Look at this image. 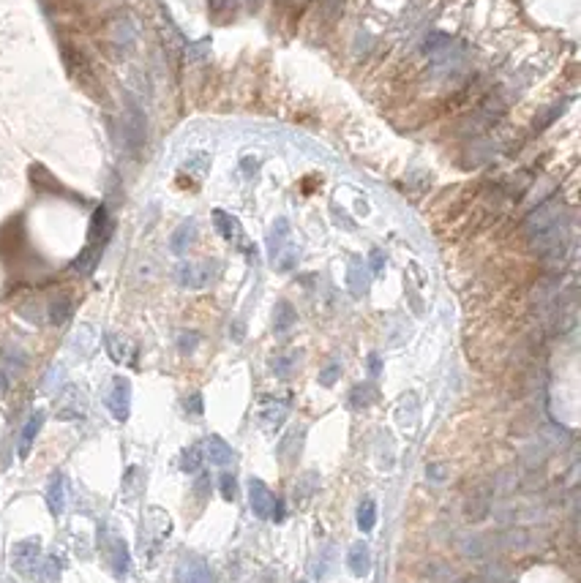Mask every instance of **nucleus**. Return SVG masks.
<instances>
[{
  "label": "nucleus",
  "mask_w": 581,
  "mask_h": 583,
  "mask_svg": "<svg viewBox=\"0 0 581 583\" xmlns=\"http://www.w3.org/2000/svg\"><path fill=\"white\" fill-rule=\"evenodd\" d=\"M109 234H112V221H109V210L107 207H98L91 218V227H88V246L82 248V254L74 259V270L82 273V275H91L96 270L98 259L109 243Z\"/></svg>",
  "instance_id": "1"
},
{
  "label": "nucleus",
  "mask_w": 581,
  "mask_h": 583,
  "mask_svg": "<svg viewBox=\"0 0 581 583\" xmlns=\"http://www.w3.org/2000/svg\"><path fill=\"white\" fill-rule=\"evenodd\" d=\"M216 262H180L178 264V270H175V278H178V284L180 287H186V289H202V287H208L210 281H213V275H216Z\"/></svg>",
  "instance_id": "2"
},
{
  "label": "nucleus",
  "mask_w": 581,
  "mask_h": 583,
  "mask_svg": "<svg viewBox=\"0 0 581 583\" xmlns=\"http://www.w3.org/2000/svg\"><path fill=\"white\" fill-rule=\"evenodd\" d=\"M169 532H172L169 516L164 513L162 507H150L148 516H145V523H142V545L150 540V553H156L159 545L169 537Z\"/></svg>",
  "instance_id": "3"
},
{
  "label": "nucleus",
  "mask_w": 581,
  "mask_h": 583,
  "mask_svg": "<svg viewBox=\"0 0 581 583\" xmlns=\"http://www.w3.org/2000/svg\"><path fill=\"white\" fill-rule=\"evenodd\" d=\"M175 583H216V578L202 556L186 553V556H180V561L175 567Z\"/></svg>",
  "instance_id": "4"
},
{
  "label": "nucleus",
  "mask_w": 581,
  "mask_h": 583,
  "mask_svg": "<svg viewBox=\"0 0 581 583\" xmlns=\"http://www.w3.org/2000/svg\"><path fill=\"white\" fill-rule=\"evenodd\" d=\"M107 409L118 422H126L131 415V382L126 376H115L107 392Z\"/></svg>",
  "instance_id": "5"
},
{
  "label": "nucleus",
  "mask_w": 581,
  "mask_h": 583,
  "mask_svg": "<svg viewBox=\"0 0 581 583\" xmlns=\"http://www.w3.org/2000/svg\"><path fill=\"white\" fill-rule=\"evenodd\" d=\"M41 561V543L38 540H20L11 548V567L20 575H33Z\"/></svg>",
  "instance_id": "6"
},
{
  "label": "nucleus",
  "mask_w": 581,
  "mask_h": 583,
  "mask_svg": "<svg viewBox=\"0 0 581 583\" xmlns=\"http://www.w3.org/2000/svg\"><path fill=\"white\" fill-rule=\"evenodd\" d=\"M85 412H88V395L77 385L63 388L61 398H58V412H55L58 420H79V417H85Z\"/></svg>",
  "instance_id": "7"
},
{
  "label": "nucleus",
  "mask_w": 581,
  "mask_h": 583,
  "mask_svg": "<svg viewBox=\"0 0 581 583\" xmlns=\"http://www.w3.org/2000/svg\"><path fill=\"white\" fill-rule=\"evenodd\" d=\"M123 139L129 150H139L145 145V115L137 104H129L126 109V123H123Z\"/></svg>",
  "instance_id": "8"
},
{
  "label": "nucleus",
  "mask_w": 581,
  "mask_h": 583,
  "mask_svg": "<svg viewBox=\"0 0 581 583\" xmlns=\"http://www.w3.org/2000/svg\"><path fill=\"white\" fill-rule=\"evenodd\" d=\"M104 346H107V355L112 357V362H118V365H134L137 362V346L118 333H109L104 338Z\"/></svg>",
  "instance_id": "9"
},
{
  "label": "nucleus",
  "mask_w": 581,
  "mask_h": 583,
  "mask_svg": "<svg viewBox=\"0 0 581 583\" xmlns=\"http://www.w3.org/2000/svg\"><path fill=\"white\" fill-rule=\"evenodd\" d=\"M273 493L262 480H249V504L254 510L257 518H270V507H273Z\"/></svg>",
  "instance_id": "10"
},
{
  "label": "nucleus",
  "mask_w": 581,
  "mask_h": 583,
  "mask_svg": "<svg viewBox=\"0 0 581 583\" xmlns=\"http://www.w3.org/2000/svg\"><path fill=\"white\" fill-rule=\"evenodd\" d=\"M107 559H109V567L115 573V578H126L129 575V567H131V553L129 545L121 540V537H112L109 540V548H107Z\"/></svg>",
  "instance_id": "11"
},
{
  "label": "nucleus",
  "mask_w": 581,
  "mask_h": 583,
  "mask_svg": "<svg viewBox=\"0 0 581 583\" xmlns=\"http://www.w3.org/2000/svg\"><path fill=\"white\" fill-rule=\"evenodd\" d=\"M213 227H216V232L224 237L226 243H240V240H243V227H240V221H238L235 216H229L226 210H222V207L213 210Z\"/></svg>",
  "instance_id": "12"
},
{
  "label": "nucleus",
  "mask_w": 581,
  "mask_h": 583,
  "mask_svg": "<svg viewBox=\"0 0 581 583\" xmlns=\"http://www.w3.org/2000/svg\"><path fill=\"white\" fill-rule=\"evenodd\" d=\"M347 567H350V573L357 575V578H366L371 573V551H369V545L363 540L353 543V548L347 553Z\"/></svg>",
  "instance_id": "13"
},
{
  "label": "nucleus",
  "mask_w": 581,
  "mask_h": 583,
  "mask_svg": "<svg viewBox=\"0 0 581 583\" xmlns=\"http://www.w3.org/2000/svg\"><path fill=\"white\" fill-rule=\"evenodd\" d=\"M47 507H49V513L58 518V516H63L65 510V477L58 472V474H52L49 477V483H47Z\"/></svg>",
  "instance_id": "14"
},
{
  "label": "nucleus",
  "mask_w": 581,
  "mask_h": 583,
  "mask_svg": "<svg viewBox=\"0 0 581 583\" xmlns=\"http://www.w3.org/2000/svg\"><path fill=\"white\" fill-rule=\"evenodd\" d=\"M194 240H196V221H183L180 227L172 232V237H169V248H172V254H178V257H183V254H189V248L194 246Z\"/></svg>",
  "instance_id": "15"
},
{
  "label": "nucleus",
  "mask_w": 581,
  "mask_h": 583,
  "mask_svg": "<svg viewBox=\"0 0 581 583\" xmlns=\"http://www.w3.org/2000/svg\"><path fill=\"white\" fill-rule=\"evenodd\" d=\"M41 425H44V412H33L31 417H28V422L22 425L20 445H17V453H20L22 461L31 455V447H33V442H36V436H38V431H41Z\"/></svg>",
  "instance_id": "16"
},
{
  "label": "nucleus",
  "mask_w": 581,
  "mask_h": 583,
  "mask_svg": "<svg viewBox=\"0 0 581 583\" xmlns=\"http://www.w3.org/2000/svg\"><path fill=\"white\" fill-rule=\"evenodd\" d=\"M202 455H205L210 463H216V466H226L235 453H232V447L226 445L222 436H208V439L202 442Z\"/></svg>",
  "instance_id": "17"
},
{
  "label": "nucleus",
  "mask_w": 581,
  "mask_h": 583,
  "mask_svg": "<svg viewBox=\"0 0 581 583\" xmlns=\"http://www.w3.org/2000/svg\"><path fill=\"white\" fill-rule=\"evenodd\" d=\"M284 246H290V221H287V218H276V224H273L270 232H268V254H270V259H273Z\"/></svg>",
  "instance_id": "18"
},
{
  "label": "nucleus",
  "mask_w": 581,
  "mask_h": 583,
  "mask_svg": "<svg viewBox=\"0 0 581 583\" xmlns=\"http://www.w3.org/2000/svg\"><path fill=\"white\" fill-rule=\"evenodd\" d=\"M295 322H297V311L292 308V303L279 300L276 308H273V330L279 335H284V333H290L292 327H295Z\"/></svg>",
  "instance_id": "19"
},
{
  "label": "nucleus",
  "mask_w": 581,
  "mask_h": 583,
  "mask_svg": "<svg viewBox=\"0 0 581 583\" xmlns=\"http://www.w3.org/2000/svg\"><path fill=\"white\" fill-rule=\"evenodd\" d=\"M287 412H290V404L287 401H270L259 409V422L268 425V428H279L281 422L287 420Z\"/></svg>",
  "instance_id": "20"
},
{
  "label": "nucleus",
  "mask_w": 581,
  "mask_h": 583,
  "mask_svg": "<svg viewBox=\"0 0 581 583\" xmlns=\"http://www.w3.org/2000/svg\"><path fill=\"white\" fill-rule=\"evenodd\" d=\"M347 287L353 292V297H363L366 289H369V273H366V267H363L360 259H353L350 267H347Z\"/></svg>",
  "instance_id": "21"
},
{
  "label": "nucleus",
  "mask_w": 581,
  "mask_h": 583,
  "mask_svg": "<svg viewBox=\"0 0 581 583\" xmlns=\"http://www.w3.org/2000/svg\"><path fill=\"white\" fill-rule=\"evenodd\" d=\"M71 314H74V303H71V297H68V294H58V297L49 303L47 319H49V324L61 327V324H65L68 319H71Z\"/></svg>",
  "instance_id": "22"
},
{
  "label": "nucleus",
  "mask_w": 581,
  "mask_h": 583,
  "mask_svg": "<svg viewBox=\"0 0 581 583\" xmlns=\"http://www.w3.org/2000/svg\"><path fill=\"white\" fill-rule=\"evenodd\" d=\"M303 436H306L303 425H300V428H295V431H290V433L284 436V442L279 445V458H281L284 463H290V461H295V458L300 455V445H303Z\"/></svg>",
  "instance_id": "23"
},
{
  "label": "nucleus",
  "mask_w": 581,
  "mask_h": 583,
  "mask_svg": "<svg viewBox=\"0 0 581 583\" xmlns=\"http://www.w3.org/2000/svg\"><path fill=\"white\" fill-rule=\"evenodd\" d=\"M61 570H63L61 556L49 553V556H41V561H38V567H36V573H33V575H38V581L52 583V581H58V578H61Z\"/></svg>",
  "instance_id": "24"
},
{
  "label": "nucleus",
  "mask_w": 581,
  "mask_h": 583,
  "mask_svg": "<svg viewBox=\"0 0 581 583\" xmlns=\"http://www.w3.org/2000/svg\"><path fill=\"white\" fill-rule=\"evenodd\" d=\"M208 169H210V156H208L205 150H196V153H192V156L183 161V172H189L194 177H205Z\"/></svg>",
  "instance_id": "25"
},
{
  "label": "nucleus",
  "mask_w": 581,
  "mask_h": 583,
  "mask_svg": "<svg viewBox=\"0 0 581 583\" xmlns=\"http://www.w3.org/2000/svg\"><path fill=\"white\" fill-rule=\"evenodd\" d=\"M374 523H377V504H374V499H363L357 507V529L371 532Z\"/></svg>",
  "instance_id": "26"
},
{
  "label": "nucleus",
  "mask_w": 581,
  "mask_h": 583,
  "mask_svg": "<svg viewBox=\"0 0 581 583\" xmlns=\"http://www.w3.org/2000/svg\"><path fill=\"white\" fill-rule=\"evenodd\" d=\"M297 259H300V248H295V246H284V248H281V251H279V254H276V257H273V267H276V270H279V273H290L292 267H295V264H297Z\"/></svg>",
  "instance_id": "27"
},
{
  "label": "nucleus",
  "mask_w": 581,
  "mask_h": 583,
  "mask_svg": "<svg viewBox=\"0 0 581 583\" xmlns=\"http://www.w3.org/2000/svg\"><path fill=\"white\" fill-rule=\"evenodd\" d=\"M202 445H192V447H186L183 453H180V472H186V474H194V472H199V466H202Z\"/></svg>",
  "instance_id": "28"
},
{
  "label": "nucleus",
  "mask_w": 581,
  "mask_h": 583,
  "mask_svg": "<svg viewBox=\"0 0 581 583\" xmlns=\"http://www.w3.org/2000/svg\"><path fill=\"white\" fill-rule=\"evenodd\" d=\"M295 365H297V352H284V355H276L273 360H270V368H273V374L276 376H281V379H287L292 371H295Z\"/></svg>",
  "instance_id": "29"
},
{
  "label": "nucleus",
  "mask_w": 581,
  "mask_h": 583,
  "mask_svg": "<svg viewBox=\"0 0 581 583\" xmlns=\"http://www.w3.org/2000/svg\"><path fill=\"white\" fill-rule=\"evenodd\" d=\"M374 398H377V390L371 385H355L353 392H350V406L353 409H366V406H371Z\"/></svg>",
  "instance_id": "30"
},
{
  "label": "nucleus",
  "mask_w": 581,
  "mask_h": 583,
  "mask_svg": "<svg viewBox=\"0 0 581 583\" xmlns=\"http://www.w3.org/2000/svg\"><path fill=\"white\" fill-rule=\"evenodd\" d=\"M317 488H320V477H317V472H306V474H300V480L295 483V499L306 502V499H309Z\"/></svg>",
  "instance_id": "31"
},
{
  "label": "nucleus",
  "mask_w": 581,
  "mask_h": 583,
  "mask_svg": "<svg viewBox=\"0 0 581 583\" xmlns=\"http://www.w3.org/2000/svg\"><path fill=\"white\" fill-rule=\"evenodd\" d=\"M142 486H145L142 469H139V466H131L129 472H126V477H123V490H126V496H137V490Z\"/></svg>",
  "instance_id": "32"
},
{
  "label": "nucleus",
  "mask_w": 581,
  "mask_h": 583,
  "mask_svg": "<svg viewBox=\"0 0 581 583\" xmlns=\"http://www.w3.org/2000/svg\"><path fill=\"white\" fill-rule=\"evenodd\" d=\"M339 376H341V362H327L323 371H320V385L323 388H333L336 382H339Z\"/></svg>",
  "instance_id": "33"
},
{
  "label": "nucleus",
  "mask_w": 581,
  "mask_h": 583,
  "mask_svg": "<svg viewBox=\"0 0 581 583\" xmlns=\"http://www.w3.org/2000/svg\"><path fill=\"white\" fill-rule=\"evenodd\" d=\"M196 344H199V333H194V330H186V333H180V335H178V349H180L183 355L194 352V349H196Z\"/></svg>",
  "instance_id": "34"
},
{
  "label": "nucleus",
  "mask_w": 581,
  "mask_h": 583,
  "mask_svg": "<svg viewBox=\"0 0 581 583\" xmlns=\"http://www.w3.org/2000/svg\"><path fill=\"white\" fill-rule=\"evenodd\" d=\"M219 488H222V496H224L226 502H232V499L238 496V483H235V477H232V474H222Z\"/></svg>",
  "instance_id": "35"
},
{
  "label": "nucleus",
  "mask_w": 581,
  "mask_h": 583,
  "mask_svg": "<svg viewBox=\"0 0 581 583\" xmlns=\"http://www.w3.org/2000/svg\"><path fill=\"white\" fill-rule=\"evenodd\" d=\"M369 262H371V273H374V275H380V273L385 270V254H382L380 248H374V251L369 254Z\"/></svg>",
  "instance_id": "36"
},
{
  "label": "nucleus",
  "mask_w": 581,
  "mask_h": 583,
  "mask_svg": "<svg viewBox=\"0 0 581 583\" xmlns=\"http://www.w3.org/2000/svg\"><path fill=\"white\" fill-rule=\"evenodd\" d=\"M186 412L194 415V417L202 415V395H199V392H192V395L186 398Z\"/></svg>",
  "instance_id": "37"
},
{
  "label": "nucleus",
  "mask_w": 581,
  "mask_h": 583,
  "mask_svg": "<svg viewBox=\"0 0 581 583\" xmlns=\"http://www.w3.org/2000/svg\"><path fill=\"white\" fill-rule=\"evenodd\" d=\"M330 556H333V548H325L323 564L317 561V578H325V575H327V564H330Z\"/></svg>",
  "instance_id": "38"
},
{
  "label": "nucleus",
  "mask_w": 581,
  "mask_h": 583,
  "mask_svg": "<svg viewBox=\"0 0 581 583\" xmlns=\"http://www.w3.org/2000/svg\"><path fill=\"white\" fill-rule=\"evenodd\" d=\"M270 518L276 520V523H281V520H284V502H281V499H276V502H273V507H270Z\"/></svg>",
  "instance_id": "39"
},
{
  "label": "nucleus",
  "mask_w": 581,
  "mask_h": 583,
  "mask_svg": "<svg viewBox=\"0 0 581 583\" xmlns=\"http://www.w3.org/2000/svg\"><path fill=\"white\" fill-rule=\"evenodd\" d=\"M380 371H382L380 355H369V374H371V376H380Z\"/></svg>",
  "instance_id": "40"
},
{
  "label": "nucleus",
  "mask_w": 581,
  "mask_h": 583,
  "mask_svg": "<svg viewBox=\"0 0 581 583\" xmlns=\"http://www.w3.org/2000/svg\"><path fill=\"white\" fill-rule=\"evenodd\" d=\"M229 335H232V341H235V344H240V341H243V324L240 322L232 324V327H229Z\"/></svg>",
  "instance_id": "41"
},
{
  "label": "nucleus",
  "mask_w": 581,
  "mask_h": 583,
  "mask_svg": "<svg viewBox=\"0 0 581 583\" xmlns=\"http://www.w3.org/2000/svg\"><path fill=\"white\" fill-rule=\"evenodd\" d=\"M208 486H210V477H208V474H199V480H196V493H199V496H205Z\"/></svg>",
  "instance_id": "42"
},
{
  "label": "nucleus",
  "mask_w": 581,
  "mask_h": 583,
  "mask_svg": "<svg viewBox=\"0 0 581 583\" xmlns=\"http://www.w3.org/2000/svg\"><path fill=\"white\" fill-rule=\"evenodd\" d=\"M8 390V374L0 368V392H6Z\"/></svg>",
  "instance_id": "43"
},
{
  "label": "nucleus",
  "mask_w": 581,
  "mask_h": 583,
  "mask_svg": "<svg viewBox=\"0 0 581 583\" xmlns=\"http://www.w3.org/2000/svg\"><path fill=\"white\" fill-rule=\"evenodd\" d=\"M431 477L434 480H442V466H431Z\"/></svg>",
  "instance_id": "44"
},
{
  "label": "nucleus",
  "mask_w": 581,
  "mask_h": 583,
  "mask_svg": "<svg viewBox=\"0 0 581 583\" xmlns=\"http://www.w3.org/2000/svg\"><path fill=\"white\" fill-rule=\"evenodd\" d=\"M456 583H483L481 578H461V581H456Z\"/></svg>",
  "instance_id": "45"
},
{
  "label": "nucleus",
  "mask_w": 581,
  "mask_h": 583,
  "mask_svg": "<svg viewBox=\"0 0 581 583\" xmlns=\"http://www.w3.org/2000/svg\"><path fill=\"white\" fill-rule=\"evenodd\" d=\"M297 583H306V581H297Z\"/></svg>",
  "instance_id": "46"
}]
</instances>
